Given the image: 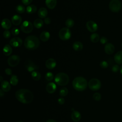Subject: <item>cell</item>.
<instances>
[{
  "instance_id": "obj_1",
  "label": "cell",
  "mask_w": 122,
  "mask_h": 122,
  "mask_svg": "<svg viewBox=\"0 0 122 122\" xmlns=\"http://www.w3.org/2000/svg\"><path fill=\"white\" fill-rule=\"evenodd\" d=\"M15 97L20 102L24 104L30 103L33 99V95L32 92L26 89H21L18 90L15 93Z\"/></svg>"
},
{
  "instance_id": "obj_2",
  "label": "cell",
  "mask_w": 122,
  "mask_h": 122,
  "mask_svg": "<svg viewBox=\"0 0 122 122\" xmlns=\"http://www.w3.org/2000/svg\"><path fill=\"white\" fill-rule=\"evenodd\" d=\"M40 44L39 39L34 35H30L27 37L24 41L25 47L29 50H34L38 48Z\"/></svg>"
},
{
  "instance_id": "obj_3",
  "label": "cell",
  "mask_w": 122,
  "mask_h": 122,
  "mask_svg": "<svg viewBox=\"0 0 122 122\" xmlns=\"http://www.w3.org/2000/svg\"><path fill=\"white\" fill-rule=\"evenodd\" d=\"M87 80L83 77L79 76L75 78L72 81V86L74 89L78 91H82L87 87Z\"/></svg>"
},
{
  "instance_id": "obj_4",
  "label": "cell",
  "mask_w": 122,
  "mask_h": 122,
  "mask_svg": "<svg viewBox=\"0 0 122 122\" xmlns=\"http://www.w3.org/2000/svg\"><path fill=\"white\" fill-rule=\"evenodd\" d=\"M54 80L58 85L65 86L68 84L69 81V77L65 73L59 72L55 75Z\"/></svg>"
},
{
  "instance_id": "obj_5",
  "label": "cell",
  "mask_w": 122,
  "mask_h": 122,
  "mask_svg": "<svg viewBox=\"0 0 122 122\" xmlns=\"http://www.w3.org/2000/svg\"><path fill=\"white\" fill-rule=\"evenodd\" d=\"M109 8L113 12H118L122 8V3L120 0H111L109 4Z\"/></svg>"
},
{
  "instance_id": "obj_6",
  "label": "cell",
  "mask_w": 122,
  "mask_h": 122,
  "mask_svg": "<svg viewBox=\"0 0 122 122\" xmlns=\"http://www.w3.org/2000/svg\"><path fill=\"white\" fill-rule=\"evenodd\" d=\"M71 35L70 30L67 27L62 28L59 32V36L62 41H67L70 39Z\"/></svg>"
},
{
  "instance_id": "obj_7",
  "label": "cell",
  "mask_w": 122,
  "mask_h": 122,
  "mask_svg": "<svg viewBox=\"0 0 122 122\" xmlns=\"http://www.w3.org/2000/svg\"><path fill=\"white\" fill-rule=\"evenodd\" d=\"M21 30L25 33H29L31 32L33 29V24L28 20L24 21L20 27Z\"/></svg>"
},
{
  "instance_id": "obj_8",
  "label": "cell",
  "mask_w": 122,
  "mask_h": 122,
  "mask_svg": "<svg viewBox=\"0 0 122 122\" xmlns=\"http://www.w3.org/2000/svg\"><path fill=\"white\" fill-rule=\"evenodd\" d=\"M89 88L92 91H97L101 87V82L99 80L93 78L90 80L88 82Z\"/></svg>"
},
{
  "instance_id": "obj_9",
  "label": "cell",
  "mask_w": 122,
  "mask_h": 122,
  "mask_svg": "<svg viewBox=\"0 0 122 122\" xmlns=\"http://www.w3.org/2000/svg\"><path fill=\"white\" fill-rule=\"evenodd\" d=\"M25 67L28 71L31 72L38 71L39 69V66L35 64L30 60H28L25 62Z\"/></svg>"
},
{
  "instance_id": "obj_10",
  "label": "cell",
  "mask_w": 122,
  "mask_h": 122,
  "mask_svg": "<svg viewBox=\"0 0 122 122\" xmlns=\"http://www.w3.org/2000/svg\"><path fill=\"white\" fill-rule=\"evenodd\" d=\"M20 58L17 55H13L10 56L8 59L7 62L8 64L11 67L17 66L20 62Z\"/></svg>"
},
{
  "instance_id": "obj_11",
  "label": "cell",
  "mask_w": 122,
  "mask_h": 122,
  "mask_svg": "<svg viewBox=\"0 0 122 122\" xmlns=\"http://www.w3.org/2000/svg\"><path fill=\"white\" fill-rule=\"evenodd\" d=\"M87 30L92 32H95L98 29V25L96 22L93 20L88 21L86 24Z\"/></svg>"
},
{
  "instance_id": "obj_12",
  "label": "cell",
  "mask_w": 122,
  "mask_h": 122,
  "mask_svg": "<svg viewBox=\"0 0 122 122\" xmlns=\"http://www.w3.org/2000/svg\"><path fill=\"white\" fill-rule=\"evenodd\" d=\"M10 44L13 47L17 48L21 46L22 44V40L18 37H15L10 40Z\"/></svg>"
},
{
  "instance_id": "obj_13",
  "label": "cell",
  "mask_w": 122,
  "mask_h": 122,
  "mask_svg": "<svg viewBox=\"0 0 122 122\" xmlns=\"http://www.w3.org/2000/svg\"><path fill=\"white\" fill-rule=\"evenodd\" d=\"M115 50L114 46L111 43H107L104 46V51L107 54H112Z\"/></svg>"
},
{
  "instance_id": "obj_14",
  "label": "cell",
  "mask_w": 122,
  "mask_h": 122,
  "mask_svg": "<svg viewBox=\"0 0 122 122\" xmlns=\"http://www.w3.org/2000/svg\"><path fill=\"white\" fill-rule=\"evenodd\" d=\"M45 66L48 69H53L56 66V61L54 59H48L45 62Z\"/></svg>"
},
{
  "instance_id": "obj_15",
  "label": "cell",
  "mask_w": 122,
  "mask_h": 122,
  "mask_svg": "<svg viewBox=\"0 0 122 122\" xmlns=\"http://www.w3.org/2000/svg\"><path fill=\"white\" fill-rule=\"evenodd\" d=\"M11 20L13 25L18 26L21 23L22 21V18L19 15H14L11 17Z\"/></svg>"
},
{
  "instance_id": "obj_16",
  "label": "cell",
  "mask_w": 122,
  "mask_h": 122,
  "mask_svg": "<svg viewBox=\"0 0 122 122\" xmlns=\"http://www.w3.org/2000/svg\"><path fill=\"white\" fill-rule=\"evenodd\" d=\"M46 90L49 93H54L56 90V85L53 82H50L46 85Z\"/></svg>"
},
{
  "instance_id": "obj_17",
  "label": "cell",
  "mask_w": 122,
  "mask_h": 122,
  "mask_svg": "<svg viewBox=\"0 0 122 122\" xmlns=\"http://www.w3.org/2000/svg\"><path fill=\"white\" fill-rule=\"evenodd\" d=\"M1 25L4 29L7 30L10 28L11 26V22L9 19H4L1 21Z\"/></svg>"
},
{
  "instance_id": "obj_18",
  "label": "cell",
  "mask_w": 122,
  "mask_h": 122,
  "mask_svg": "<svg viewBox=\"0 0 122 122\" xmlns=\"http://www.w3.org/2000/svg\"><path fill=\"white\" fill-rule=\"evenodd\" d=\"M115 62L118 65L122 64V51H118L114 56Z\"/></svg>"
},
{
  "instance_id": "obj_19",
  "label": "cell",
  "mask_w": 122,
  "mask_h": 122,
  "mask_svg": "<svg viewBox=\"0 0 122 122\" xmlns=\"http://www.w3.org/2000/svg\"><path fill=\"white\" fill-rule=\"evenodd\" d=\"M71 119L75 122H79L81 118V113L77 111H73L71 114Z\"/></svg>"
},
{
  "instance_id": "obj_20",
  "label": "cell",
  "mask_w": 122,
  "mask_h": 122,
  "mask_svg": "<svg viewBox=\"0 0 122 122\" xmlns=\"http://www.w3.org/2000/svg\"><path fill=\"white\" fill-rule=\"evenodd\" d=\"M1 89L5 92H9L11 88L9 82L5 80H3L1 82Z\"/></svg>"
},
{
  "instance_id": "obj_21",
  "label": "cell",
  "mask_w": 122,
  "mask_h": 122,
  "mask_svg": "<svg viewBox=\"0 0 122 122\" xmlns=\"http://www.w3.org/2000/svg\"><path fill=\"white\" fill-rule=\"evenodd\" d=\"M12 51V49L10 45L6 44L3 48V53L5 56L10 55Z\"/></svg>"
},
{
  "instance_id": "obj_22",
  "label": "cell",
  "mask_w": 122,
  "mask_h": 122,
  "mask_svg": "<svg viewBox=\"0 0 122 122\" xmlns=\"http://www.w3.org/2000/svg\"><path fill=\"white\" fill-rule=\"evenodd\" d=\"M50 38V34L47 31H44L42 32L40 36V38L41 40L43 41H48Z\"/></svg>"
},
{
  "instance_id": "obj_23",
  "label": "cell",
  "mask_w": 122,
  "mask_h": 122,
  "mask_svg": "<svg viewBox=\"0 0 122 122\" xmlns=\"http://www.w3.org/2000/svg\"><path fill=\"white\" fill-rule=\"evenodd\" d=\"M45 4L50 9H53L57 5V0H45Z\"/></svg>"
},
{
  "instance_id": "obj_24",
  "label": "cell",
  "mask_w": 122,
  "mask_h": 122,
  "mask_svg": "<svg viewBox=\"0 0 122 122\" xmlns=\"http://www.w3.org/2000/svg\"><path fill=\"white\" fill-rule=\"evenodd\" d=\"M48 14V11L47 9L44 7L41 8L38 10V15L41 18H45Z\"/></svg>"
},
{
  "instance_id": "obj_25",
  "label": "cell",
  "mask_w": 122,
  "mask_h": 122,
  "mask_svg": "<svg viewBox=\"0 0 122 122\" xmlns=\"http://www.w3.org/2000/svg\"><path fill=\"white\" fill-rule=\"evenodd\" d=\"M72 48L76 51H81L83 48V44L80 41H75L72 44Z\"/></svg>"
},
{
  "instance_id": "obj_26",
  "label": "cell",
  "mask_w": 122,
  "mask_h": 122,
  "mask_svg": "<svg viewBox=\"0 0 122 122\" xmlns=\"http://www.w3.org/2000/svg\"><path fill=\"white\" fill-rule=\"evenodd\" d=\"M37 8L35 5H29L27 7L26 9V12L28 14H33L37 11Z\"/></svg>"
},
{
  "instance_id": "obj_27",
  "label": "cell",
  "mask_w": 122,
  "mask_h": 122,
  "mask_svg": "<svg viewBox=\"0 0 122 122\" xmlns=\"http://www.w3.org/2000/svg\"><path fill=\"white\" fill-rule=\"evenodd\" d=\"M43 25V21L41 19H37L33 22V26L37 29L41 28Z\"/></svg>"
},
{
  "instance_id": "obj_28",
  "label": "cell",
  "mask_w": 122,
  "mask_h": 122,
  "mask_svg": "<svg viewBox=\"0 0 122 122\" xmlns=\"http://www.w3.org/2000/svg\"><path fill=\"white\" fill-rule=\"evenodd\" d=\"M100 40V36L97 33H93L90 36V40L93 43L97 42Z\"/></svg>"
},
{
  "instance_id": "obj_29",
  "label": "cell",
  "mask_w": 122,
  "mask_h": 122,
  "mask_svg": "<svg viewBox=\"0 0 122 122\" xmlns=\"http://www.w3.org/2000/svg\"><path fill=\"white\" fill-rule=\"evenodd\" d=\"M31 75L32 79L35 81H39L41 78V74L37 71H35L32 72Z\"/></svg>"
},
{
  "instance_id": "obj_30",
  "label": "cell",
  "mask_w": 122,
  "mask_h": 122,
  "mask_svg": "<svg viewBox=\"0 0 122 122\" xmlns=\"http://www.w3.org/2000/svg\"><path fill=\"white\" fill-rule=\"evenodd\" d=\"M18 79L16 75H11L10 79V83L13 85L15 86L18 83Z\"/></svg>"
},
{
  "instance_id": "obj_31",
  "label": "cell",
  "mask_w": 122,
  "mask_h": 122,
  "mask_svg": "<svg viewBox=\"0 0 122 122\" xmlns=\"http://www.w3.org/2000/svg\"><path fill=\"white\" fill-rule=\"evenodd\" d=\"M15 10L18 13L20 14H22L24 13L25 11V8L24 6L22 5H18L16 7Z\"/></svg>"
},
{
  "instance_id": "obj_32",
  "label": "cell",
  "mask_w": 122,
  "mask_h": 122,
  "mask_svg": "<svg viewBox=\"0 0 122 122\" xmlns=\"http://www.w3.org/2000/svg\"><path fill=\"white\" fill-rule=\"evenodd\" d=\"M65 25L67 27V28H70L74 26V21H73V20L72 19H68L65 21Z\"/></svg>"
},
{
  "instance_id": "obj_33",
  "label": "cell",
  "mask_w": 122,
  "mask_h": 122,
  "mask_svg": "<svg viewBox=\"0 0 122 122\" xmlns=\"http://www.w3.org/2000/svg\"><path fill=\"white\" fill-rule=\"evenodd\" d=\"M68 90L66 87H62L60 90L59 94L61 96H62V97L66 96L68 94Z\"/></svg>"
},
{
  "instance_id": "obj_34",
  "label": "cell",
  "mask_w": 122,
  "mask_h": 122,
  "mask_svg": "<svg viewBox=\"0 0 122 122\" xmlns=\"http://www.w3.org/2000/svg\"><path fill=\"white\" fill-rule=\"evenodd\" d=\"M54 78L53 74L51 72H48L45 74V79L47 81H51Z\"/></svg>"
},
{
  "instance_id": "obj_35",
  "label": "cell",
  "mask_w": 122,
  "mask_h": 122,
  "mask_svg": "<svg viewBox=\"0 0 122 122\" xmlns=\"http://www.w3.org/2000/svg\"><path fill=\"white\" fill-rule=\"evenodd\" d=\"M101 95L99 92H95L93 95V98L96 101H99L101 99Z\"/></svg>"
},
{
  "instance_id": "obj_36",
  "label": "cell",
  "mask_w": 122,
  "mask_h": 122,
  "mask_svg": "<svg viewBox=\"0 0 122 122\" xmlns=\"http://www.w3.org/2000/svg\"><path fill=\"white\" fill-rule=\"evenodd\" d=\"M11 34L13 36H17L20 33V30L17 28H13L11 30Z\"/></svg>"
},
{
  "instance_id": "obj_37",
  "label": "cell",
  "mask_w": 122,
  "mask_h": 122,
  "mask_svg": "<svg viewBox=\"0 0 122 122\" xmlns=\"http://www.w3.org/2000/svg\"><path fill=\"white\" fill-rule=\"evenodd\" d=\"M100 65L101 68L103 69H106L108 67V63L105 61H102L100 62Z\"/></svg>"
},
{
  "instance_id": "obj_38",
  "label": "cell",
  "mask_w": 122,
  "mask_h": 122,
  "mask_svg": "<svg viewBox=\"0 0 122 122\" xmlns=\"http://www.w3.org/2000/svg\"><path fill=\"white\" fill-rule=\"evenodd\" d=\"M10 32L9 30H5L4 32H3V37L5 38H6V39H8L10 37Z\"/></svg>"
},
{
  "instance_id": "obj_39",
  "label": "cell",
  "mask_w": 122,
  "mask_h": 122,
  "mask_svg": "<svg viewBox=\"0 0 122 122\" xmlns=\"http://www.w3.org/2000/svg\"><path fill=\"white\" fill-rule=\"evenodd\" d=\"M119 70H120V68L118 65H114L112 68V70L114 72H118Z\"/></svg>"
},
{
  "instance_id": "obj_40",
  "label": "cell",
  "mask_w": 122,
  "mask_h": 122,
  "mask_svg": "<svg viewBox=\"0 0 122 122\" xmlns=\"http://www.w3.org/2000/svg\"><path fill=\"white\" fill-rule=\"evenodd\" d=\"M100 42L102 44H106L107 41H108V39L106 37H104V36H102L101 37V38L100 40Z\"/></svg>"
},
{
  "instance_id": "obj_41",
  "label": "cell",
  "mask_w": 122,
  "mask_h": 122,
  "mask_svg": "<svg viewBox=\"0 0 122 122\" xmlns=\"http://www.w3.org/2000/svg\"><path fill=\"white\" fill-rule=\"evenodd\" d=\"M33 0H21L22 3L25 5H29Z\"/></svg>"
},
{
  "instance_id": "obj_42",
  "label": "cell",
  "mask_w": 122,
  "mask_h": 122,
  "mask_svg": "<svg viewBox=\"0 0 122 122\" xmlns=\"http://www.w3.org/2000/svg\"><path fill=\"white\" fill-rule=\"evenodd\" d=\"M44 23H45L46 24L48 25V24H49L51 23V19H50V18L47 17V18H45L44 19Z\"/></svg>"
},
{
  "instance_id": "obj_43",
  "label": "cell",
  "mask_w": 122,
  "mask_h": 122,
  "mask_svg": "<svg viewBox=\"0 0 122 122\" xmlns=\"http://www.w3.org/2000/svg\"><path fill=\"white\" fill-rule=\"evenodd\" d=\"M5 72L7 75H10L12 74V71L10 69V68H7L5 70Z\"/></svg>"
},
{
  "instance_id": "obj_44",
  "label": "cell",
  "mask_w": 122,
  "mask_h": 122,
  "mask_svg": "<svg viewBox=\"0 0 122 122\" xmlns=\"http://www.w3.org/2000/svg\"><path fill=\"white\" fill-rule=\"evenodd\" d=\"M58 103L62 105V104H63L64 103L65 100H64V99L63 98H60L58 100Z\"/></svg>"
},
{
  "instance_id": "obj_45",
  "label": "cell",
  "mask_w": 122,
  "mask_h": 122,
  "mask_svg": "<svg viewBox=\"0 0 122 122\" xmlns=\"http://www.w3.org/2000/svg\"><path fill=\"white\" fill-rule=\"evenodd\" d=\"M4 95V91L2 89H0V97H2Z\"/></svg>"
},
{
  "instance_id": "obj_46",
  "label": "cell",
  "mask_w": 122,
  "mask_h": 122,
  "mask_svg": "<svg viewBox=\"0 0 122 122\" xmlns=\"http://www.w3.org/2000/svg\"><path fill=\"white\" fill-rule=\"evenodd\" d=\"M46 122H57L56 121L53 120V119H50L47 121Z\"/></svg>"
},
{
  "instance_id": "obj_47",
  "label": "cell",
  "mask_w": 122,
  "mask_h": 122,
  "mask_svg": "<svg viewBox=\"0 0 122 122\" xmlns=\"http://www.w3.org/2000/svg\"><path fill=\"white\" fill-rule=\"evenodd\" d=\"M120 72H121V74L122 75V65L121 66V67H120Z\"/></svg>"
},
{
  "instance_id": "obj_48",
  "label": "cell",
  "mask_w": 122,
  "mask_h": 122,
  "mask_svg": "<svg viewBox=\"0 0 122 122\" xmlns=\"http://www.w3.org/2000/svg\"><path fill=\"white\" fill-rule=\"evenodd\" d=\"M2 80H3V79H2V77L1 76H0V81L1 82L3 81Z\"/></svg>"
},
{
  "instance_id": "obj_49",
  "label": "cell",
  "mask_w": 122,
  "mask_h": 122,
  "mask_svg": "<svg viewBox=\"0 0 122 122\" xmlns=\"http://www.w3.org/2000/svg\"><path fill=\"white\" fill-rule=\"evenodd\" d=\"M23 122L22 121H17V122Z\"/></svg>"
},
{
  "instance_id": "obj_50",
  "label": "cell",
  "mask_w": 122,
  "mask_h": 122,
  "mask_svg": "<svg viewBox=\"0 0 122 122\" xmlns=\"http://www.w3.org/2000/svg\"><path fill=\"white\" fill-rule=\"evenodd\" d=\"M121 46H122V44H121Z\"/></svg>"
}]
</instances>
